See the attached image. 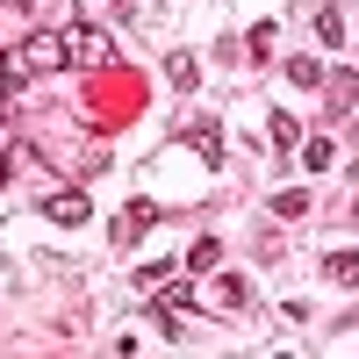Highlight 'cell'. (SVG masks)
<instances>
[{"label":"cell","instance_id":"cell-10","mask_svg":"<svg viewBox=\"0 0 359 359\" xmlns=\"http://www.w3.org/2000/svg\"><path fill=\"white\" fill-rule=\"evenodd\" d=\"M165 79L180 86V94H187V86L201 79V65H194V57H187V50H172V57H165Z\"/></svg>","mask_w":359,"mask_h":359},{"label":"cell","instance_id":"cell-12","mask_svg":"<svg viewBox=\"0 0 359 359\" xmlns=\"http://www.w3.org/2000/svg\"><path fill=\"white\" fill-rule=\"evenodd\" d=\"M273 216H280V223H294V216H309V194H302V187H287V194H273Z\"/></svg>","mask_w":359,"mask_h":359},{"label":"cell","instance_id":"cell-3","mask_svg":"<svg viewBox=\"0 0 359 359\" xmlns=\"http://www.w3.org/2000/svg\"><path fill=\"white\" fill-rule=\"evenodd\" d=\"M36 216H50L57 230H79V223H86V194H79V187H65V194H43V208H36Z\"/></svg>","mask_w":359,"mask_h":359},{"label":"cell","instance_id":"cell-8","mask_svg":"<svg viewBox=\"0 0 359 359\" xmlns=\"http://www.w3.org/2000/svg\"><path fill=\"white\" fill-rule=\"evenodd\" d=\"M216 259H223V245H216V237H201V245H194L187 259H180V273H208Z\"/></svg>","mask_w":359,"mask_h":359},{"label":"cell","instance_id":"cell-14","mask_svg":"<svg viewBox=\"0 0 359 359\" xmlns=\"http://www.w3.org/2000/svg\"><path fill=\"white\" fill-rule=\"evenodd\" d=\"M273 43H280V29H273V22H259L252 36H245V50H252V57H273Z\"/></svg>","mask_w":359,"mask_h":359},{"label":"cell","instance_id":"cell-7","mask_svg":"<svg viewBox=\"0 0 359 359\" xmlns=\"http://www.w3.org/2000/svg\"><path fill=\"white\" fill-rule=\"evenodd\" d=\"M302 165H309V172H331V165H338V144H331V137H302Z\"/></svg>","mask_w":359,"mask_h":359},{"label":"cell","instance_id":"cell-13","mask_svg":"<svg viewBox=\"0 0 359 359\" xmlns=\"http://www.w3.org/2000/svg\"><path fill=\"white\" fill-rule=\"evenodd\" d=\"M323 273H331L338 287H352V280H359V259H352V252H331V259H323Z\"/></svg>","mask_w":359,"mask_h":359},{"label":"cell","instance_id":"cell-16","mask_svg":"<svg viewBox=\"0 0 359 359\" xmlns=\"http://www.w3.org/2000/svg\"><path fill=\"white\" fill-rule=\"evenodd\" d=\"M266 130H273V144H280V151H287V144H302V123H294L287 108H280V115H273V123H266Z\"/></svg>","mask_w":359,"mask_h":359},{"label":"cell","instance_id":"cell-9","mask_svg":"<svg viewBox=\"0 0 359 359\" xmlns=\"http://www.w3.org/2000/svg\"><path fill=\"white\" fill-rule=\"evenodd\" d=\"M316 36L331 43V50H345V22H338V8H331V0H323V8H316Z\"/></svg>","mask_w":359,"mask_h":359},{"label":"cell","instance_id":"cell-18","mask_svg":"<svg viewBox=\"0 0 359 359\" xmlns=\"http://www.w3.org/2000/svg\"><path fill=\"white\" fill-rule=\"evenodd\" d=\"M8 172H15V165H8V158H0V187H8Z\"/></svg>","mask_w":359,"mask_h":359},{"label":"cell","instance_id":"cell-20","mask_svg":"<svg viewBox=\"0 0 359 359\" xmlns=\"http://www.w3.org/2000/svg\"><path fill=\"white\" fill-rule=\"evenodd\" d=\"M115 8H130V0H115Z\"/></svg>","mask_w":359,"mask_h":359},{"label":"cell","instance_id":"cell-17","mask_svg":"<svg viewBox=\"0 0 359 359\" xmlns=\"http://www.w3.org/2000/svg\"><path fill=\"white\" fill-rule=\"evenodd\" d=\"M172 273H180V266H172V259H158V266H144V273H137V287H165Z\"/></svg>","mask_w":359,"mask_h":359},{"label":"cell","instance_id":"cell-4","mask_svg":"<svg viewBox=\"0 0 359 359\" xmlns=\"http://www.w3.org/2000/svg\"><path fill=\"white\" fill-rule=\"evenodd\" d=\"M151 223H158V208H151V201H130L123 216H115V252H130V245H137V237L151 230Z\"/></svg>","mask_w":359,"mask_h":359},{"label":"cell","instance_id":"cell-2","mask_svg":"<svg viewBox=\"0 0 359 359\" xmlns=\"http://www.w3.org/2000/svg\"><path fill=\"white\" fill-rule=\"evenodd\" d=\"M65 57H72V65H108V57H115V43H108V29L72 22V29H65Z\"/></svg>","mask_w":359,"mask_h":359},{"label":"cell","instance_id":"cell-15","mask_svg":"<svg viewBox=\"0 0 359 359\" xmlns=\"http://www.w3.org/2000/svg\"><path fill=\"white\" fill-rule=\"evenodd\" d=\"M287 79L294 86H323V65H316V57H287Z\"/></svg>","mask_w":359,"mask_h":359},{"label":"cell","instance_id":"cell-11","mask_svg":"<svg viewBox=\"0 0 359 359\" xmlns=\"http://www.w3.org/2000/svg\"><path fill=\"white\" fill-rule=\"evenodd\" d=\"M352 101H359V72H331V108L345 115Z\"/></svg>","mask_w":359,"mask_h":359},{"label":"cell","instance_id":"cell-19","mask_svg":"<svg viewBox=\"0 0 359 359\" xmlns=\"http://www.w3.org/2000/svg\"><path fill=\"white\" fill-rule=\"evenodd\" d=\"M0 8H22V0H0Z\"/></svg>","mask_w":359,"mask_h":359},{"label":"cell","instance_id":"cell-6","mask_svg":"<svg viewBox=\"0 0 359 359\" xmlns=\"http://www.w3.org/2000/svg\"><path fill=\"white\" fill-rule=\"evenodd\" d=\"M245 294H252L245 280H237V273H223L216 287H208V309H245Z\"/></svg>","mask_w":359,"mask_h":359},{"label":"cell","instance_id":"cell-5","mask_svg":"<svg viewBox=\"0 0 359 359\" xmlns=\"http://www.w3.org/2000/svg\"><path fill=\"white\" fill-rule=\"evenodd\" d=\"M180 137H187L194 151H201V165H223V130H216V123H187Z\"/></svg>","mask_w":359,"mask_h":359},{"label":"cell","instance_id":"cell-1","mask_svg":"<svg viewBox=\"0 0 359 359\" xmlns=\"http://www.w3.org/2000/svg\"><path fill=\"white\" fill-rule=\"evenodd\" d=\"M57 65H72V57H65V36H50V29H43V36H29V43H15L8 57H0V79H8V86H29L36 72H57Z\"/></svg>","mask_w":359,"mask_h":359}]
</instances>
